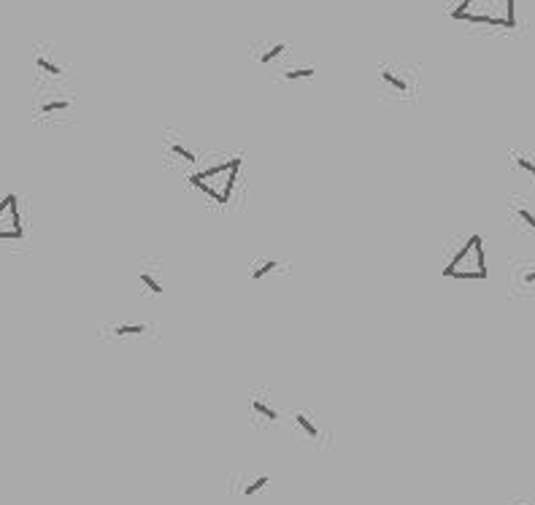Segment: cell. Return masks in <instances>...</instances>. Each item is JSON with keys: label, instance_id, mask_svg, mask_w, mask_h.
Segmentation results:
<instances>
[{"label": "cell", "instance_id": "6da1fadb", "mask_svg": "<svg viewBox=\"0 0 535 505\" xmlns=\"http://www.w3.org/2000/svg\"><path fill=\"white\" fill-rule=\"evenodd\" d=\"M452 19L470 25L517 30V6L514 0H463L452 11Z\"/></svg>", "mask_w": 535, "mask_h": 505}, {"label": "cell", "instance_id": "7a4b0ae2", "mask_svg": "<svg viewBox=\"0 0 535 505\" xmlns=\"http://www.w3.org/2000/svg\"><path fill=\"white\" fill-rule=\"evenodd\" d=\"M487 251H484V238L479 232L468 235L454 249L449 262L443 265V276L454 281H481L487 278Z\"/></svg>", "mask_w": 535, "mask_h": 505}, {"label": "cell", "instance_id": "3957f363", "mask_svg": "<svg viewBox=\"0 0 535 505\" xmlns=\"http://www.w3.org/2000/svg\"><path fill=\"white\" fill-rule=\"evenodd\" d=\"M238 170H241V160L233 157V160H225V163L214 165V168H206V170H200V173H193L187 181L193 184L195 190H200L203 195H208L211 200H217V203H230V195H233Z\"/></svg>", "mask_w": 535, "mask_h": 505}, {"label": "cell", "instance_id": "277c9868", "mask_svg": "<svg viewBox=\"0 0 535 505\" xmlns=\"http://www.w3.org/2000/svg\"><path fill=\"white\" fill-rule=\"evenodd\" d=\"M0 238H22V219L16 195H6L0 200Z\"/></svg>", "mask_w": 535, "mask_h": 505}, {"label": "cell", "instance_id": "5b68a950", "mask_svg": "<svg viewBox=\"0 0 535 505\" xmlns=\"http://www.w3.org/2000/svg\"><path fill=\"white\" fill-rule=\"evenodd\" d=\"M292 424H295V430H298V438L301 440H311V443H316L319 440V424L308 416V413H303V411H298V413H292Z\"/></svg>", "mask_w": 535, "mask_h": 505}, {"label": "cell", "instance_id": "8992f818", "mask_svg": "<svg viewBox=\"0 0 535 505\" xmlns=\"http://www.w3.org/2000/svg\"><path fill=\"white\" fill-rule=\"evenodd\" d=\"M517 271V287L524 292H535V262H522Z\"/></svg>", "mask_w": 535, "mask_h": 505}, {"label": "cell", "instance_id": "52a82bcc", "mask_svg": "<svg viewBox=\"0 0 535 505\" xmlns=\"http://www.w3.org/2000/svg\"><path fill=\"white\" fill-rule=\"evenodd\" d=\"M511 160H514V165H517V170H519V173H524L530 181H535V154H527V151H514V154H511Z\"/></svg>", "mask_w": 535, "mask_h": 505}, {"label": "cell", "instance_id": "ba28073f", "mask_svg": "<svg viewBox=\"0 0 535 505\" xmlns=\"http://www.w3.org/2000/svg\"><path fill=\"white\" fill-rule=\"evenodd\" d=\"M511 208H514V219H517V222H522V224H524L530 232H535V211H533V208H530L527 203H522V200H514V203H511Z\"/></svg>", "mask_w": 535, "mask_h": 505}, {"label": "cell", "instance_id": "9c48e42d", "mask_svg": "<svg viewBox=\"0 0 535 505\" xmlns=\"http://www.w3.org/2000/svg\"><path fill=\"white\" fill-rule=\"evenodd\" d=\"M249 406H252V413L260 416V419H268V422H276V419H279V411H276L271 403H265L262 397H252Z\"/></svg>", "mask_w": 535, "mask_h": 505}, {"label": "cell", "instance_id": "30bf717a", "mask_svg": "<svg viewBox=\"0 0 535 505\" xmlns=\"http://www.w3.org/2000/svg\"><path fill=\"white\" fill-rule=\"evenodd\" d=\"M168 154H173V157L184 160V163H195V160H198L195 151L190 149V146H184L178 138H168Z\"/></svg>", "mask_w": 535, "mask_h": 505}, {"label": "cell", "instance_id": "8fae6325", "mask_svg": "<svg viewBox=\"0 0 535 505\" xmlns=\"http://www.w3.org/2000/svg\"><path fill=\"white\" fill-rule=\"evenodd\" d=\"M141 284L149 289V292H154V295H163V281L157 278V273H154V268H141Z\"/></svg>", "mask_w": 535, "mask_h": 505}, {"label": "cell", "instance_id": "7c38bea8", "mask_svg": "<svg viewBox=\"0 0 535 505\" xmlns=\"http://www.w3.org/2000/svg\"><path fill=\"white\" fill-rule=\"evenodd\" d=\"M271 484V476H265V473H260V476H247V484H244V494L247 497H252V494H257L260 489H265Z\"/></svg>", "mask_w": 535, "mask_h": 505}, {"label": "cell", "instance_id": "4fadbf2b", "mask_svg": "<svg viewBox=\"0 0 535 505\" xmlns=\"http://www.w3.org/2000/svg\"><path fill=\"white\" fill-rule=\"evenodd\" d=\"M382 82H384L387 87H392L395 92H409V82H406V79H400L395 70H389V68L382 70Z\"/></svg>", "mask_w": 535, "mask_h": 505}, {"label": "cell", "instance_id": "5bb4252c", "mask_svg": "<svg viewBox=\"0 0 535 505\" xmlns=\"http://www.w3.org/2000/svg\"><path fill=\"white\" fill-rule=\"evenodd\" d=\"M287 49H289V43L281 41V43H276V46H268V49H265V52H262L257 60H260V65H271V63H274V60H279V57L284 55Z\"/></svg>", "mask_w": 535, "mask_h": 505}, {"label": "cell", "instance_id": "9a60e30c", "mask_svg": "<svg viewBox=\"0 0 535 505\" xmlns=\"http://www.w3.org/2000/svg\"><path fill=\"white\" fill-rule=\"evenodd\" d=\"M70 100L68 97H49L41 103V114H55V111H68Z\"/></svg>", "mask_w": 535, "mask_h": 505}, {"label": "cell", "instance_id": "2e32d148", "mask_svg": "<svg viewBox=\"0 0 535 505\" xmlns=\"http://www.w3.org/2000/svg\"><path fill=\"white\" fill-rule=\"evenodd\" d=\"M276 268H279V265H276L274 260H262V262H257V265H254L252 271H249V276H252L254 281H262L265 276H271V273H274Z\"/></svg>", "mask_w": 535, "mask_h": 505}, {"label": "cell", "instance_id": "e0dca14e", "mask_svg": "<svg viewBox=\"0 0 535 505\" xmlns=\"http://www.w3.org/2000/svg\"><path fill=\"white\" fill-rule=\"evenodd\" d=\"M316 68L314 65H306V68H287L284 70V79L287 82H301V79H314Z\"/></svg>", "mask_w": 535, "mask_h": 505}, {"label": "cell", "instance_id": "ac0fdd59", "mask_svg": "<svg viewBox=\"0 0 535 505\" xmlns=\"http://www.w3.org/2000/svg\"><path fill=\"white\" fill-rule=\"evenodd\" d=\"M114 332L117 335H141V332H146V325H117Z\"/></svg>", "mask_w": 535, "mask_h": 505}, {"label": "cell", "instance_id": "d6986e66", "mask_svg": "<svg viewBox=\"0 0 535 505\" xmlns=\"http://www.w3.org/2000/svg\"><path fill=\"white\" fill-rule=\"evenodd\" d=\"M36 65H38L41 70H46V73H52V76H57V73H60V65H55V63H52L46 55H36Z\"/></svg>", "mask_w": 535, "mask_h": 505}, {"label": "cell", "instance_id": "ffe728a7", "mask_svg": "<svg viewBox=\"0 0 535 505\" xmlns=\"http://www.w3.org/2000/svg\"><path fill=\"white\" fill-rule=\"evenodd\" d=\"M508 505H535V497H514Z\"/></svg>", "mask_w": 535, "mask_h": 505}]
</instances>
